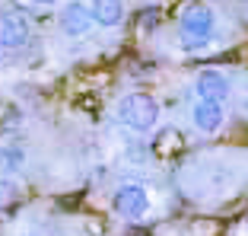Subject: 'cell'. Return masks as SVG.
Segmentation results:
<instances>
[{"label": "cell", "mask_w": 248, "mask_h": 236, "mask_svg": "<svg viewBox=\"0 0 248 236\" xmlns=\"http://www.w3.org/2000/svg\"><path fill=\"white\" fill-rule=\"evenodd\" d=\"M32 38V19L16 7L0 10V51H19Z\"/></svg>", "instance_id": "cell-3"}, {"label": "cell", "mask_w": 248, "mask_h": 236, "mask_svg": "<svg viewBox=\"0 0 248 236\" xmlns=\"http://www.w3.org/2000/svg\"><path fill=\"white\" fill-rule=\"evenodd\" d=\"M194 93L204 99H217V102H229L232 96V77L219 67H204L194 77Z\"/></svg>", "instance_id": "cell-6"}, {"label": "cell", "mask_w": 248, "mask_h": 236, "mask_svg": "<svg viewBox=\"0 0 248 236\" xmlns=\"http://www.w3.org/2000/svg\"><path fill=\"white\" fill-rule=\"evenodd\" d=\"M32 3H38V7H54L58 0H32Z\"/></svg>", "instance_id": "cell-11"}, {"label": "cell", "mask_w": 248, "mask_h": 236, "mask_svg": "<svg viewBox=\"0 0 248 236\" xmlns=\"http://www.w3.org/2000/svg\"><path fill=\"white\" fill-rule=\"evenodd\" d=\"M191 125H194L197 134H219L223 125H226V102H217V99H204L197 96L194 105H191Z\"/></svg>", "instance_id": "cell-5"}, {"label": "cell", "mask_w": 248, "mask_h": 236, "mask_svg": "<svg viewBox=\"0 0 248 236\" xmlns=\"http://www.w3.org/2000/svg\"><path fill=\"white\" fill-rule=\"evenodd\" d=\"M26 166V147L19 144H3L0 147V169L3 172H19Z\"/></svg>", "instance_id": "cell-9"}, {"label": "cell", "mask_w": 248, "mask_h": 236, "mask_svg": "<svg viewBox=\"0 0 248 236\" xmlns=\"http://www.w3.org/2000/svg\"><path fill=\"white\" fill-rule=\"evenodd\" d=\"M111 207H115V214L121 220H140L150 211V192L140 182H124L111 195Z\"/></svg>", "instance_id": "cell-4"}, {"label": "cell", "mask_w": 248, "mask_h": 236, "mask_svg": "<svg viewBox=\"0 0 248 236\" xmlns=\"http://www.w3.org/2000/svg\"><path fill=\"white\" fill-rule=\"evenodd\" d=\"M115 112H118V121L137 134H146L159 125V102L153 96H146V93H127V96H121Z\"/></svg>", "instance_id": "cell-2"}, {"label": "cell", "mask_w": 248, "mask_h": 236, "mask_svg": "<svg viewBox=\"0 0 248 236\" xmlns=\"http://www.w3.org/2000/svg\"><path fill=\"white\" fill-rule=\"evenodd\" d=\"M58 29L64 32L67 38H86L89 32H93V16H89V7H86V3H80V0L64 3V10H61V16H58Z\"/></svg>", "instance_id": "cell-7"}, {"label": "cell", "mask_w": 248, "mask_h": 236, "mask_svg": "<svg viewBox=\"0 0 248 236\" xmlns=\"http://www.w3.org/2000/svg\"><path fill=\"white\" fill-rule=\"evenodd\" d=\"M217 35V10L210 3H188L178 16V42L185 51H204Z\"/></svg>", "instance_id": "cell-1"}, {"label": "cell", "mask_w": 248, "mask_h": 236, "mask_svg": "<svg viewBox=\"0 0 248 236\" xmlns=\"http://www.w3.org/2000/svg\"><path fill=\"white\" fill-rule=\"evenodd\" d=\"M13 198H16V185H10L7 179H0V207L13 204Z\"/></svg>", "instance_id": "cell-10"}, {"label": "cell", "mask_w": 248, "mask_h": 236, "mask_svg": "<svg viewBox=\"0 0 248 236\" xmlns=\"http://www.w3.org/2000/svg\"><path fill=\"white\" fill-rule=\"evenodd\" d=\"M89 16H93V26L118 29L124 19V0H93L89 3Z\"/></svg>", "instance_id": "cell-8"}]
</instances>
